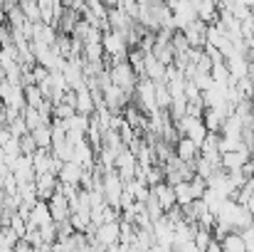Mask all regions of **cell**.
<instances>
[{"label":"cell","mask_w":254,"mask_h":252,"mask_svg":"<svg viewBox=\"0 0 254 252\" xmlns=\"http://www.w3.org/2000/svg\"><path fill=\"white\" fill-rule=\"evenodd\" d=\"M175 198H178V205H190L195 198H192V190H190V180H183L175 185Z\"/></svg>","instance_id":"cell-25"},{"label":"cell","mask_w":254,"mask_h":252,"mask_svg":"<svg viewBox=\"0 0 254 252\" xmlns=\"http://www.w3.org/2000/svg\"><path fill=\"white\" fill-rule=\"evenodd\" d=\"M166 65L163 62H158L151 52L146 55V77L148 80H153V82H166Z\"/></svg>","instance_id":"cell-19"},{"label":"cell","mask_w":254,"mask_h":252,"mask_svg":"<svg viewBox=\"0 0 254 252\" xmlns=\"http://www.w3.org/2000/svg\"><path fill=\"white\" fill-rule=\"evenodd\" d=\"M215 238H212V230L210 228H202V225H197V230H195V238H192V243H195V248L200 252L207 250V245L212 243Z\"/></svg>","instance_id":"cell-24"},{"label":"cell","mask_w":254,"mask_h":252,"mask_svg":"<svg viewBox=\"0 0 254 252\" xmlns=\"http://www.w3.org/2000/svg\"><path fill=\"white\" fill-rule=\"evenodd\" d=\"M84 168L79 166V164H74V161H67L62 170H60V180L62 183H69V185H79L82 188V180H84Z\"/></svg>","instance_id":"cell-17"},{"label":"cell","mask_w":254,"mask_h":252,"mask_svg":"<svg viewBox=\"0 0 254 252\" xmlns=\"http://www.w3.org/2000/svg\"><path fill=\"white\" fill-rule=\"evenodd\" d=\"M207 22H202L200 17L195 20V22H190L188 27H183V32H185V37H188V42H190V47H195V50H202L205 45H207Z\"/></svg>","instance_id":"cell-7"},{"label":"cell","mask_w":254,"mask_h":252,"mask_svg":"<svg viewBox=\"0 0 254 252\" xmlns=\"http://www.w3.org/2000/svg\"><path fill=\"white\" fill-rule=\"evenodd\" d=\"M47 203H50V213H52V220H55V223L69 220V215H72V205H69V200L64 198V193L57 190Z\"/></svg>","instance_id":"cell-12"},{"label":"cell","mask_w":254,"mask_h":252,"mask_svg":"<svg viewBox=\"0 0 254 252\" xmlns=\"http://www.w3.org/2000/svg\"><path fill=\"white\" fill-rule=\"evenodd\" d=\"M205 252H222V245H220V240H212L210 245H207V250Z\"/></svg>","instance_id":"cell-29"},{"label":"cell","mask_w":254,"mask_h":252,"mask_svg":"<svg viewBox=\"0 0 254 252\" xmlns=\"http://www.w3.org/2000/svg\"><path fill=\"white\" fill-rule=\"evenodd\" d=\"M109 77H111V84H116L119 89H124L126 94L136 91V84H138V75L136 70L128 65V60H121V62H111L109 67Z\"/></svg>","instance_id":"cell-1"},{"label":"cell","mask_w":254,"mask_h":252,"mask_svg":"<svg viewBox=\"0 0 254 252\" xmlns=\"http://www.w3.org/2000/svg\"><path fill=\"white\" fill-rule=\"evenodd\" d=\"M175 156H178L180 161H185V164H195V161L200 159V146H197L195 141H190L188 136H180V139L175 141Z\"/></svg>","instance_id":"cell-13"},{"label":"cell","mask_w":254,"mask_h":252,"mask_svg":"<svg viewBox=\"0 0 254 252\" xmlns=\"http://www.w3.org/2000/svg\"><path fill=\"white\" fill-rule=\"evenodd\" d=\"M74 94H77V114L91 116V114L96 111V99H94V94H91L89 84L84 82L82 86H77V89H74Z\"/></svg>","instance_id":"cell-16"},{"label":"cell","mask_w":254,"mask_h":252,"mask_svg":"<svg viewBox=\"0 0 254 252\" xmlns=\"http://www.w3.org/2000/svg\"><path fill=\"white\" fill-rule=\"evenodd\" d=\"M222 245V252H247V243L242 238V233H230L220 240Z\"/></svg>","instance_id":"cell-20"},{"label":"cell","mask_w":254,"mask_h":252,"mask_svg":"<svg viewBox=\"0 0 254 252\" xmlns=\"http://www.w3.org/2000/svg\"><path fill=\"white\" fill-rule=\"evenodd\" d=\"M192 7L202 22H217L220 20V2L217 0H192Z\"/></svg>","instance_id":"cell-14"},{"label":"cell","mask_w":254,"mask_h":252,"mask_svg":"<svg viewBox=\"0 0 254 252\" xmlns=\"http://www.w3.org/2000/svg\"><path fill=\"white\" fill-rule=\"evenodd\" d=\"M20 151H22L25 156H32V154L37 151V141H35V136H32V134H27V136H22V139H20Z\"/></svg>","instance_id":"cell-28"},{"label":"cell","mask_w":254,"mask_h":252,"mask_svg":"<svg viewBox=\"0 0 254 252\" xmlns=\"http://www.w3.org/2000/svg\"><path fill=\"white\" fill-rule=\"evenodd\" d=\"M151 193L158 198V203H161V208H163V213H168L173 208H178V198H175V185H170L168 180H163V183H158V185H153L151 188Z\"/></svg>","instance_id":"cell-11"},{"label":"cell","mask_w":254,"mask_h":252,"mask_svg":"<svg viewBox=\"0 0 254 252\" xmlns=\"http://www.w3.org/2000/svg\"><path fill=\"white\" fill-rule=\"evenodd\" d=\"M225 119H227V114L220 111V109H215V106H205V111H202V121H205L207 131H212V134H220L222 131Z\"/></svg>","instance_id":"cell-18"},{"label":"cell","mask_w":254,"mask_h":252,"mask_svg":"<svg viewBox=\"0 0 254 252\" xmlns=\"http://www.w3.org/2000/svg\"><path fill=\"white\" fill-rule=\"evenodd\" d=\"M136 106L151 116L158 111V99H156V82L148 80V77H141L138 84H136Z\"/></svg>","instance_id":"cell-2"},{"label":"cell","mask_w":254,"mask_h":252,"mask_svg":"<svg viewBox=\"0 0 254 252\" xmlns=\"http://www.w3.org/2000/svg\"><path fill=\"white\" fill-rule=\"evenodd\" d=\"M252 119H254V101H252Z\"/></svg>","instance_id":"cell-30"},{"label":"cell","mask_w":254,"mask_h":252,"mask_svg":"<svg viewBox=\"0 0 254 252\" xmlns=\"http://www.w3.org/2000/svg\"><path fill=\"white\" fill-rule=\"evenodd\" d=\"M252 159V151L250 149H240V151H227V154H222V168L227 170V173H232V170H242V166L247 164Z\"/></svg>","instance_id":"cell-15"},{"label":"cell","mask_w":254,"mask_h":252,"mask_svg":"<svg viewBox=\"0 0 254 252\" xmlns=\"http://www.w3.org/2000/svg\"><path fill=\"white\" fill-rule=\"evenodd\" d=\"M96 240L104 245V248H111L116 243H121V220H111V223H104L96 228Z\"/></svg>","instance_id":"cell-9"},{"label":"cell","mask_w":254,"mask_h":252,"mask_svg":"<svg viewBox=\"0 0 254 252\" xmlns=\"http://www.w3.org/2000/svg\"><path fill=\"white\" fill-rule=\"evenodd\" d=\"M50 223H55V220H52V213H50V203H47V200H37V203L30 208L27 230H32V228H42V225H50Z\"/></svg>","instance_id":"cell-8"},{"label":"cell","mask_w":254,"mask_h":252,"mask_svg":"<svg viewBox=\"0 0 254 252\" xmlns=\"http://www.w3.org/2000/svg\"><path fill=\"white\" fill-rule=\"evenodd\" d=\"M170 12H173V22H175L178 30H183L190 22L197 20V12L192 7V0H173L170 2Z\"/></svg>","instance_id":"cell-5"},{"label":"cell","mask_w":254,"mask_h":252,"mask_svg":"<svg viewBox=\"0 0 254 252\" xmlns=\"http://www.w3.org/2000/svg\"><path fill=\"white\" fill-rule=\"evenodd\" d=\"M190 190H192V198L200 200V198L205 195V190H207V180L200 178V175H192V180H190Z\"/></svg>","instance_id":"cell-27"},{"label":"cell","mask_w":254,"mask_h":252,"mask_svg":"<svg viewBox=\"0 0 254 252\" xmlns=\"http://www.w3.org/2000/svg\"><path fill=\"white\" fill-rule=\"evenodd\" d=\"M175 126H178V131H180V136H188L190 141H195L197 146H202V141L207 139V126H205V121L200 119V116H183L180 121H175Z\"/></svg>","instance_id":"cell-4"},{"label":"cell","mask_w":254,"mask_h":252,"mask_svg":"<svg viewBox=\"0 0 254 252\" xmlns=\"http://www.w3.org/2000/svg\"><path fill=\"white\" fill-rule=\"evenodd\" d=\"M101 45H104V52L109 55V60H111V62L128 60V42H126V35H124V32L106 30V32H104V37H101Z\"/></svg>","instance_id":"cell-3"},{"label":"cell","mask_w":254,"mask_h":252,"mask_svg":"<svg viewBox=\"0 0 254 252\" xmlns=\"http://www.w3.org/2000/svg\"><path fill=\"white\" fill-rule=\"evenodd\" d=\"M22 119H25V124H27V129H30V131L40 129L42 124H50V121H47V119H45L35 106H25V109H22Z\"/></svg>","instance_id":"cell-21"},{"label":"cell","mask_w":254,"mask_h":252,"mask_svg":"<svg viewBox=\"0 0 254 252\" xmlns=\"http://www.w3.org/2000/svg\"><path fill=\"white\" fill-rule=\"evenodd\" d=\"M35 188H37V198L40 200H50L57 193V188H60V178L55 173H40L35 178Z\"/></svg>","instance_id":"cell-10"},{"label":"cell","mask_w":254,"mask_h":252,"mask_svg":"<svg viewBox=\"0 0 254 252\" xmlns=\"http://www.w3.org/2000/svg\"><path fill=\"white\" fill-rule=\"evenodd\" d=\"M116 170H119V175L128 183V180H133L136 175H138V159L128 151V149H124L119 156H116Z\"/></svg>","instance_id":"cell-6"},{"label":"cell","mask_w":254,"mask_h":252,"mask_svg":"<svg viewBox=\"0 0 254 252\" xmlns=\"http://www.w3.org/2000/svg\"><path fill=\"white\" fill-rule=\"evenodd\" d=\"M37 141V149H50L52 146V124H42L40 129L30 131Z\"/></svg>","instance_id":"cell-23"},{"label":"cell","mask_w":254,"mask_h":252,"mask_svg":"<svg viewBox=\"0 0 254 252\" xmlns=\"http://www.w3.org/2000/svg\"><path fill=\"white\" fill-rule=\"evenodd\" d=\"M7 129H10V134H12L15 139H22V136H27V134H30V129H27V124H25L22 114H20L17 119H12V121L7 124Z\"/></svg>","instance_id":"cell-26"},{"label":"cell","mask_w":254,"mask_h":252,"mask_svg":"<svg viewBox=\"0 0 254 252\" xmlns=\"http://www.w3.org/2000/svg\"><path fill=\"white\" fill-rule=\"evenodd\" d=\"M170 45H173V52H175V57H183V55H188V52L192 50L183 30H175V32H173V37H170Z\"/></svg>","instance_id":"cell-22"}]
</instances>
